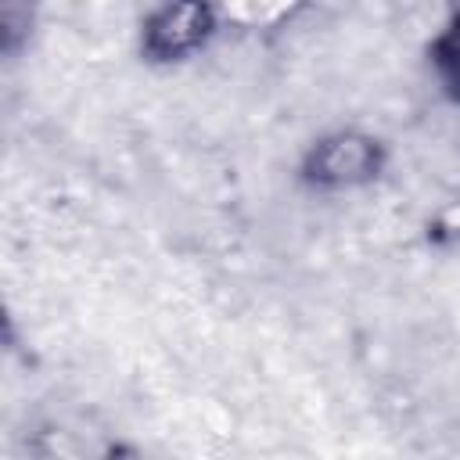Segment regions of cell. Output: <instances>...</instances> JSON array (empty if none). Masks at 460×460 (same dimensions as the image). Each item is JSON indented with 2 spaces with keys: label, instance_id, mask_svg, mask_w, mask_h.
<instances>
[{
  "label": "cell",
  "instance_id": "5b68a950",
  "mask_svg": "<svg viewBox=\"0 0 460 460\" xmlns=\"http://www.w3.org/2000/svg\"><path fill=\"white\" fill-rule=\"evenodd\" d=\"M36 18H40V0H0V47L7 58H14L29 43Z\"/></svg>",
  "mask_w": 460,
  "mask_h": 460
},
{
  "label": "cell",
  "instance_id": "7a4b0ae2",
  "mask_svg": "<svg viewBox=\"0 0 460 460\" xmlns=\"http://www.w3.org/2000/svg\"><path fill=\"white\" fill-rule=\"evenodd\" d=\"M219 32H223V18L216 0H158L144 14L140 47L151 61L172 65V61L201 58Z\"/></svg>",
  "mask_w": 460,
  "mask_h": 460
},
{
  "label": "cell",
  "instance_id": "3957f363",
  "mask_svg": "<svg viewBox=\"0 0 460 460\" xmlns=\"http://www.w3.org/2000/svg\"><path fill=\"white\" fill-rule=\"evenodd\" d=\"M302 4L305 0H216L226 29H244L259 36H273L288 18L302 11Z\"/></svg>",
  "mask_w": 460,
  "mask_h": 460
},
{
  "label": "cell",
  "instance_id": "6da1fadb",
  "mask_svg": "<svg viewBox=\"0 0 460 460\" xmlns=\"http://www.w3.org/2000/svg\"><path fill=\"white\" fill-rule=\"evenodd\" d=\"M385 144L359 126H334L320 133L302 155V180L316 194H352L385 172Z\"/></svg>",
  "mask_w": 460,
  "mask_h": 460
},
{
  "label": "cell",
  "instance_id": "277c9868",
  "mask_svg": "<svg viewBox=\"0 0 460 460\" xmlns=\"http://www.w3.org/2000/svg\"><path fill=\"white\" fill-rule=\"evenodd\" d=\"M431 75L453 101H460V4L431 36Z\"/></svg>",
  "mask_w": 460,
  "mask_h": 460
}]
</instances>
